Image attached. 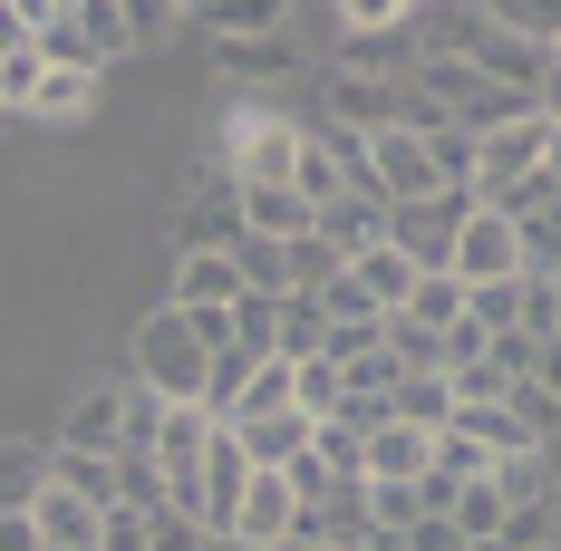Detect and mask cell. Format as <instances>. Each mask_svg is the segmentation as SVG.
<instances>
[{"label": "cell", "mask_w": 561, "mask_h": 551, "mask_svg": "<svg viewBox=\"0 0 561 551\" xmlns=\"http://www.w3.org/2000/svg\"><path fill=\"white\" fill-rule=\"evenodd\" d=\"M407 330H426V338H446V330H465V280L455 272H426L416 290H407V310H397Z\"/></svg>", "instance_id": "obj_21"}, {"label": "cell", "mask_w": 561, "mask_h": 551, "mask_svg": "<svg viewBox=\"0 0 561 551\" xmlns=\"http://www.w3.org/2000/svg\"><path fill=\"white\" fill-rule=\"evenodd\" d=\"M184 20H194V10H174V0H126V30H136V49H165Z\"/></svg>", "instance_id": "obj_36"}, {"label": "cell", "mask_w": 561, "mask_h": 551, "mask_svg": "<svg viewBox=\"0 0 561 551\" xmlns=\"http://www.w3.org/2000/svg\"><path fill=\"white\" fill-rule=\"evenodd\" d=\"M174 310H232L242 280H232V252H174Z\"/></svg>", "instance_id": "obj_14"}, {"label": "cell", "mask_w": 561, "mask_h": 551, "mask_svg": "<svg viewBox=\"0 0 561 551\" xmlns=\"http://www.w3.org/2000/svg\"><path fill=\"white\" fill-rule=\"evenodd\" d=\"M504 523H513V503H504V484H494V474L455 494V532H465V551H474V542H504Z\"/></svg>", "instance_id": "obj_25"}, {"label": "cell", "mask_w": 561, "mask_h": 551, "mask_svg": "<svg viewBox=\"0 0 561 551\" xmlns=\"http://www.w3.org/2000/svg\"><path fill=\"white\" fill-rule=\"evenodd\" d=\"M232 242H242V194L224 165H204L174 204V252H232Z\"/></svg>", "instance_id": "obj_5"}, {"label": "cell", "mask_w": 561, "mask_h": 551, "mask_svg": "<svg viewBox=\"0 0 561 551\" xmlns=\"http://www.w3.org/2000/svg\"><path fill=\"white\" fill-rule=\"evenodd\" d=\"M330 68L339 78H378V88H407L416 78V30H407V10H388V20H358V10H330Z\"/></svg>", "instance_id": "obj_3"}, {"label": "cell", "mask_w": 561, "mask_h": 551, "mask_svg": "<svg viewBox=\"0 0 561 551\" xmlns=\"http://www.w3.org/2000/svg\"><path fill=\"white\" fill-rule=\"evenodd\" d=\"M49 445H78V455H126V378L68 387V406H58V436H49Z\"/></svg>", "instance_id": "obj_7"}, {"label": "cell", "mask_w": 561, "mask_h": 551, "mask_svg": "<svg viewBox=\"0 0 561 551\" xmlns=\"http://www.w3.org/2000/svg\"><path fill=\"white\" fill-rule=\"evenodd\" d=\"M39 494H49V445L0 436V513H39Z\"/></svg>", "instance_id": "obj_17"}, {"label": "cell", "mask_w": 561, "mask_h": 551, "mask_svg": "<svg viewBox=\"0 0 561 551\" xmlns=\"http://www.w3.org/2000/svg\"><path fill=\"white\" fill-rule=\"evenodd\" d=\"M204 378H214V348L184 330V310L156 300L146 310V330H136V387L146 397H165V406H204Z\"/></svg>", "instance_id": "obj_1"}, {"label": "cell", "mask_w": 561, "mask_h": 551, "mask_svg": "<svg viewBox=\"0 0 561 551\" xmlns=\"http://www.w3.org/2000/svg\"><path fill=\"white\" fill-rule=\"evenodd\" d=\"M49 484H58V494H78L88 513H126V494H116V455H78V445H49Z\"/></svg>", "instance_id": "obj_15"}, {"label": "cell", "mask_w": 561, "mask_h": 551, "mask_svg": "<svg viewBox=\"0 0 561 551\" xmlns=\"http://www.w3.org/2000/svg\"><path fill=\"white\" fill-rule=\"evenodd\" d=\"M39 78H49V58H39V49H10V58H0V107L20 116L30 97H39Z\"/></svg>", "instance_id": "obj_37"}, {"label": "cell", "mask_w": 561, "mask_h": 551, "mask_svg": "<svg viewBox=\"0 0 561 551\" xmlns=\"http://www.w3.org/2000/svg\"><path fill=\"white\" fill-rule=\"evenodd\" d=\"M542 174V116H513L494 136H474V204H504Z\"/></svg>", "instance_id": "obj_6"}, {"label": "cell", "mask_w": 561, "mask_h": 551, "mask_svg": "<svg viewBox=\"0 0 561 551\" xmlns=\"http://www.w3.org/2000/svg\"><path fill=\"white\" fill-rule=\"evenodd\" d=\"M0 116H10V107H0Z\"/></svg>", "instance_id": "obj_45"}, {"label": "cell", "mask_w": 561, "mask_h": 551, "mask_svg": "<svg viewBox=\"0 0 561 551\" xmlns=\"http://www.w3.org/2000/svg\"><path fill=\"white\" fill-rule=\"evenodd\" d=\"M78 20H88V49H98V68L136 49V30H126V0H78Z\"/></svg>", "instance_id": "obj_29"}, {"label": "cell", "mask_w": 561, "mask_h": 551, "mask_svg": "<svg viewBox=\"0 0 561 551\" xmlns=\"http://www.w3.org/2000/svg\"><path fill=\"white\" fill-rule=\"evenodd\" d=\"M533 387H552V397H561V338H542V368H533Z\"/></svg>", "instance_id": "obj_41"}, {"label": "cell", "mask_w": 561, "mask_h": 551, "mask_svg": "<svg viewBox=\"0 0 561 551\" xmlns=\"http://www.w3.org/2000/svg\"><path fill=\"white\" fill-rule=\"evenodd\" d=\"M146 551H214V532H204L184 503H156V513H146Z\"/></svg>", "instance_id": "obj_32"}, {"label": "cell", "mask_w": 561, "mask_h": 551, "mask_svg": "<svg viewBox=\"0 0 561 551\" xmlns=\"http://www.w3.org/2000/svg\"><path fill=\"white\" fill-rule=\"evenodd\" d=\"M232 194H242V232L252 242H300L310 232V204L290 184H232Z\"/></svg>", "instance_id": "obj_16"}, {"label": "cell", "mask_w": 561, "mask_h": 551, "mask_svg": "<svg viewBox=\"0 0 561 551\" xmlns=\"http://www.w3.org/2000/svg\"><path fill=\"white\" fill-rule=\"evenodd\" d=\"M30 523H39V542H49V551H98V532H107V513H88V503L58 494V484L39 494V513H30Z\"/></svg>", "instance_id": "obj_18"}, {"label": "cell", "mask_w": 561, "mask_h": 551, "mask_svg": "<svg viewBox=\"0 0 561 551\" xmlns=\"http://www.w3.org/2000/svg\"><path fill=\"white\" fill-rule=\"evenodd\" d=\"M358 455H368V484H416V474L436 464V436H416V426H397V416H378Z\"/></svg>", "instance_id": "obj_12"}, {"label": "cell", "mask_w": 561, "mask_h": 551, "mask_svg": "<svg viewBox=\"0 0 561 551\" xmlns=\"http://www.w3.org/2000/svg\"><path fill=\"white\" fill-rule=\"evenodd\" d=\"M494 484H504L513 513H533V503H552V464H542V455H504V464H494Z\"/></svg>", "instance_id": "obj_31"}, {"label": "cell", "mask_w": 561, "mask_h": 551, "mask_svg": "<svg viewBox=\"0 0 561 551\" xmlns=\"http://www.w3.org/2000/svg\"><path fill=\"white\" fill-rule=\"evenodd\" d=\"M0 551H49V542H39V523H30V513H0Z\"/></svg>", "instance_id": "obj_40"}, {"label": "cell", "mask_w": 561, "mask_h": 551, "mask_svg": "<svg viewBox=\"0 0 561 551\" xmlns=\"http://www.w3.org/2000/svg\"><path fill=\"white\" fill-rule=\"evenodd\" d=\"M542 184L561 194V126H542Z\"/></svg>", "instance_id": "obj_42"}, {"label": "cell", "mask_w": 561, "mask_h": 551, "mask_svg": "<svg viewBox=\"0 0 561 551\" xmlns=\"http://www.w3.org/2000/svg\"><path fill=\"white\" fill-rule=\"evenodd\" d=\"M388 416H397V426H416V436H446V426H455V387L446 378H397Z\"/></svg>", "instance_id": "obj_22"}, {"label": "cell", "mask_w": 561, "mask_h": 551, "mask_svg": "<svg viewBox=\"0 0 561 551\" xmlns=\"http://www.w3.org/2000/svg\"><path fill=\"white\" fill-rule=\"evenodd\" d=\"M116 494H126V513H156L165 494V474H156V455H116Z\"/></svg>", "instance_id": "obj_35"}, {"label": "cell", "mask_w": 561, "mask_h": 551, "mask_svg": "<svg viewBox=\"0 0 561 551\" xmlns=\"http://www.w3.org/2000/svg\"><path fill=\"white\" fill-rule=\"evenodd\" d=\"M523 338H561V280L523 272Z\"/></svg>", "instance_id": "obj_38"}, {"label": "cell", "mask_w": 561, "mask_h": 551, "mask_svg": "<svg viewBox=\"0 0 561 551\" xmlns=\"http://www.w3.org/2000/svg\"><path fill=\"white\" fill-rule=\"evenodd\" d=\"M504 416H513V426H523L533 445H552V436H561V397H552V387H533V378L504 397Z\"/></svg>", "instance_id": "obj_30"}, {"label": "cell", "mask_w": 561, "mask_h": 551, "mask_svg": "<svg viewBox=\"0 0 561 551\" xmlns=\"http://www.w3.org/2000/svg\"><path fill=\"white\" fill-rule=\"evenodd\" d=\"M280 406H290V358H262L252 387H242V406H232V426H242V416H280Z\"/></svg>", "instance_id": "obj_34"}, {"label": "cell", "mask_w": 561, "mask_h": 551, "mask_svg": "<svg viewBox=\"0 0 561 551\" xmlns=\"http://www.w3.org/2000/svg\"><path fill=\"white\" fill-rule=\"evenodd\" d=\"M88 107H98V78H78V68H49V78H39V97H30L20 116H39V126H78Z\"/></svg>", "instance_id": "obj_24"}, {"label": "cell", "mask_w": 561, "mask_h": 551, "mask_svg": "<svg viewBox=\"0 0 561 551\" xmlns=\"http://www.w3.org/2000/svg\"><path fill=\"white\" fill-rule=\"evenodd\" d=\"M300 532V494H290V474H252L242 503H232V542L242 551H280Z\"/></svg>", "instance_id": "obj_8"}, {"label": "cell", "mask_w": 561, "mask_h": 551, "mask_svg": "<svg viewBox=\"0 0 561 551\" xmlns=\"http://www.w3.org/2000/svg\"><path fill=\"white\" fill-rule=\"evenodd\" d=\"M30 49L49 58V68L98 78V49H88V20H78V0H30Z\"/></svg>", "instance_id": "obj_10"}, {"label": "cell", "mask_w": 561, "mask_h": 551, "mask_svg": "<svg viewBox=\"0 0 561 551\" xmlns=\"http://www.w3.org/2000/svg\"><path fill=\"white\" fill-rule=\"evenodd\" d=\"M504 551H552V503L513 513V523H504Z\"/></svg>", "instance_id": "obj_39"}, {"label": "cell", "mask_w": 561, "mask_h": 551, "mask_svg": "<svg viewBox=\"0 0 561 551\" xmlns=\"http://www.w3.org/2000/svg\"><path fill=\"white\" fill-rule=\"evenodd\" d=\"M552 551H561V542H552Z\"/></svg>", "instance_id": "obj_46"}, {"label": "cell", "mask_w": 561, "mask_h": 551, "mask_svg": "<svg viewBox=\"0 0 561 551\" xmlns=\"http://www.w3.org/2000/svg\"><path fill=\"white\" fill-rule=\"evenodd\" d=\"M300 146H310L300 116H280L272 97H232V116H224V174L232 184H290Z\"/></svg>", "instance_id": "obj_2"}, {"label": "cell", "mask_w": 561, "mask_h": 551, "mask_svg": "<svg viewBox=\"0 0 561 551\" xmlns=\"http://www.w3.org/2000/svg\"><path fill=\"white\" fill-rule=\"evenodd\" d=\"M339 272H348V262H339L320 232H300V242H290V290H310V300H320V290H330Z\"/></svg>", "instance_id": "obj_33"}, {"label": "cell", "mask_w": 561, "mask_h": 551, "mask_svg": "<svg viewBox=\"0 0 561 551\" xmlns=\"http://www.w3.org/2000/svg\"><path fill=\"white\" fill-rule=\"evenodd\" d=\"M232 436H242V455H252V474H290V464L310 455V416L280 406V416H242Z\"/></svg>", "instance_id": "obj_11"}, {"label": "cell", "mask_w": 561, "mask_h": 551, "mask_svg": "<svg viewBox=\"0 0 561 551\" xmlns=\"http://www.w3.org/2000/svg\"><path fill=\"white\" fill-rule=\"evenodd\" d=\"M310 232L330 242L339 262H358V252H378V242H388V214H378L368 194H339V204H320V214H310Z\"/></svg>", "instance_id": "obj_13"}, {"label": "cell", "mask_w": 561, "mask_h": 551, "mask_svg": "<svg viewBox=\"0 0 561 551\" xmlns=\"http://www.w3.org/2000/svg\"><path fill=\"white\" fill-rule=\"evenodd\" d=\"M194 20H214V39H280L300 10H290V0H204Z\"/></svg>", "instance_id": "obj_20"}, {"label": "cell", "mask_w": 561, "mask_h": 551, "mask_svg": "<svg viewBox=\"0 0 561 551\" xmlns=\"http://www.w3.org/2000/svg\"><path fill=\"white\" fill-rule=\"evenodd\" d=\"M484 10L504 20L513 39H523V49H542V58L561 49V0H484Z\"/></svg>", "instance_id": "obj_26"}, {"label": "cell", "mask_w": 561, "mask_h": 551, "mask_svg": "<svg viewBox=\"0 0 561 551\" xmlns=\"http://www.w3.org/2000/svg\"><path fill=\"white\" fill-rule=\"evenodd\" d=\"M204 445H214V416H204V406H165V426H156V474H165L174 503H194V484H204Z\"/></svg>", "instance_id": "obj_9"}, {"label": "cell", "mask_w": 561, "mask_h": 551, "mask_svg": "<svg viewBox=\"0 0 561 551\" xmlns=\"http://www.w3.org/2000/svg\"><path fill=\"white\" fill-rule=\"evenodd\" d=\"M348 280H358V290H368V300H378V310L397 320V310H407V290H416L426 272H416L397 242H378V252H358V262H348Z\"/></svg>", "instance_id": "obj_19"}, {"label": "cell", "mask_w": 561, "mask_h": 551, "mask_svg": "<svg viewBox=\"0 0 561 551\" xmlns=\"http://www.w3.org/2000/svg\"><path fill=\"white\" fill-rule=\"evenodd\" d=\"M446 272L465 280V290H494V280H523V232H513L494 204H474V214L455 222L446 242Z\"/></svg>", "instance_id": "obj_4"}, {"label": "cell", "mask_w": 561, "mask_h": 551, "mask_svg": "<svg viewBox=\"0 0 561 551\" xmlns=\"http://www.w3.org/2000/svg\"><path fill=\"white\" fill-rule=\"evenodd\" d=\"M465 320H474L484 338L523 330V280H494V290H465Z\"/></svg>", "instance_id": "obj_28"}, {"label": "cell", "mask_w": 561, "mask_h": 551, "mask_svg": "<svg viewBox=\"0 0 561 551\" xmlns=\"http://www.w3.org/2000/svg\"><path fill=\"white\" fill-rule=\"evenodd\" d=\"M280 551H320V542H300V532H290V542H280Z\"/></svg>", "instance_id": "obj_43"}, {"label": "cell", "mask_w": 561, "mask_h": 551, "mask_svg": "<svg viewBox=\"0 0 561 551\" xmlns=\"http://www.w3.org/2000/svg\"><path fill=\"white\" fill-rule=\"evenodd\" d=\"M224 68L232 78H290L300 68V39L280 30V39H224Z\"/></svg>", "instance_id": "obj_27"}, {"label": "cell", "mask_w": 561, "mask_h": 551, "mask_svg": "<svg viewBox=\"0 0 561 551\" xmlns=\"http://www.w3.org/2000/svg\"><path fill=\"white\" fill-rule=\"evenodd\" d=\"M552 68H561V49H552Z\"/></svg>", "instance_id": "obj_44"}, {"label": "cell", "mask_w": 561, "mask_h": 551, "mask_svg": "<svg viewBox=\"0 0 561 551\" xmlns=\"http://www.w3.org/2000/svg\"><path fill=\"white\" fill-rule=\"evenodd\" d=\"M232 280L242 290H262V300H290V242H232Z\"/></svg>", "instance_id": "obj_23"}]
</instances>
